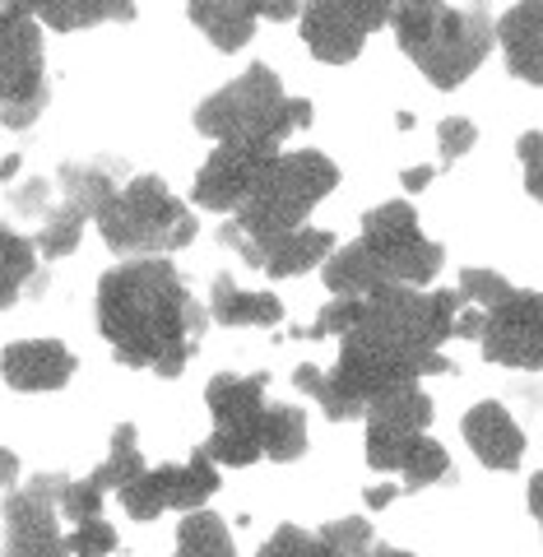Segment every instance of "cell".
Returning a JSON list of instances; mask_svg holds the SVG:
<instances>
[{"instance_id":"cell-1","label":"cell","mask_w":543,"mask_h":557,"mask_svg":"<svg viewBox=\"0 0 543 557\" xmlns=\"http://www.w3.org/2000/svg\"><path fill=\"white\" fill-rule=\"evenodd\" d=\"M460 293H418V288H377L367 298H335L307 339H340V362L330 372L303 368L293 372V386L311 395L325 418L348 423L362 418L372 399L395 386H418L428 372H451L442 344L451 339V321L460 317Z\"/></svg>"},{"instance_id":"cell-2","label":"cell","mask_w":543,"mask_h":557,"mask_svg":"<svg viewBox=\"0 0 543 557\" xmlns=\"http://www.w3.org/2000/svg\"><path fill=\"white\" fill-rule=\"evenodd\" d=\"M98 325L126 368L182 376L209 325V311L190 298L186 278L168 260H126L98 284Z\"/></svg>"},{"instance_id":"cell-3","label":"cell","mask_w":543,"mask_h":557,"mask_svg":"<svg viewBox=\"0 0 543 557\" xmlns=\"http://www.w3.org/2000/svg\"><path fill=\"white\" fill-rule=\"evenodd\" d=\"M442 242L423 237L414 205L391 200L362 219L354 247L325 260V288L335 298H367L377 288H423L442 270Z\"/></svg>"},{"instance_id":"cell-4","label":"cell","mask_w":543,"mask_h":557,"mask_svg":"<svg viewBox=\"0 0 543 557\" xmlns=\"http://www.w3.org/2000/svg\"><path fill=\"white\" fill-rule=\"evenodd\" d=\"M335 186H340V168L330 163L325 153H317V149L274 153L270 168L260 172V182L251 186V196L237 205V219L223 223L219 242L233 247L247 265H260L270 242L297 233V223Z\"/></svg>"},{"instance_id":"cell-5","label":"cell","mask_w":543,"mask_h":557,"mask_svg":"<svg viewBox=\"0 0 543 557\" xmlns=\"http://www.w3.org/2000/svg\"><path fill=\"white\" fill-rule=\"evenodd\" d=\"M391 28L399 47L436 89H460L493 51V14L488 10H451V5H399L391 10Z\"/></svg>"},{"instance_id":"cell-6","label":"cell","mask_w":543,"mask_h":557,"mask_svg":"<svg viewBox=\"0 0 543 557\" xmlns=\"http://www.w3.org/2000/svg\"><path fill=\"white\" fill-rule=\"evenodd\" d=\"M200 135L219 139V145H284L293 131L311 126V102L284 98V84L270 65H251L237 75L227 89L200 102L196 112Z\"/></svg>"},{"instance_id":"cell-7","label":"cell","mask_w":543,"mask_h":557,"mask_svg":"<svg viewBox=\"0 0 543 557\" xmlns=\"http://www.w3.org/2000/svg\"><path fill=\"white\" fill-rule=\"evenodd\" d=\"M98 228L102 242L116 256L131 260H149V256H168L196 242V214L172 196L159 177H135L131 186H116V196L98 209Z\"/></svg>"},{"instance_id":"cell-8","label":"cell","mask_w":543,"mask_h":557,"mask_svg":"<svg viewBox=\"0 0 543 557\" xmlns=\"http://www.w3.org/2000/svg\"><path fill=\"white\" fill-rule=\"evenodd\" d=\"M205 399L214 413V437L200 446L209 465L242 469L266 456V376H214Z\"/></svg>"},{"instance_id":"cell-9","label":"cell","mask_w":543,"mask_h":557,"mask_svg":"<svg viewBox=\"0 0 543 557\" xmlns=\"http://www.w3.org/2000/svg\"><path fill=\"white\" fill-rule=\"evenodd\" d=\"M47 108L42 79V38L38 20L24 5L0 10V121L10 131H24Z\"/></svg>"},{"instance_id":"cell-10","label":"cell","mask_w":543,"mask_h":557,"mask_svg":"<svg viewBox=\"0 0 543 557\" xmlns=\"http://www.w3.org/2000/svg\"><path fill=\"white\" fill-rule=\"evenodd\" d=\"M219 493V465H209L200 450L186 465H159L135 474L121 487V502L135 520H159L163 511H200L209 497Z\"/></svg>"},{"instance_id":"cell-11","label":"cell","mask_w":543,"mask_h":557,"mask_svg":"<svg viewBox=\"0 0 543 557\" xmlns=\"http://www.w3.org/2000/svg\"><path fill=\"white\" fill-rule=\"evenodd\" d=\"M274 153V145H219L196 177V205L214 214H237V205L251 196Z\"/></svg>"},{"instance_id":"cell-12","label":"cell","mask_w":543,"mask_h":557,"mask_svg":"<svg viewBox=\"0 0 543 557\" xmlns=\"http://www.w3.org/2000/svg\"><path fill=\"white\" fill-rule=\"evenodd\" d=\"M381 24H391V10H381V5H311V10H303V38L311 47V57L325 65L354 61L362 42L372 38Z\"/></svg>"},{"instance_id":"cell-13","label":"cell","mask_w":543,"mask_h":557,"mask_svg":"<svg viewBox=\"0 0 543 557\" xmlns=\"http://www.w3.org/2000/svg\"><path fill=\"white\" fill-rule=\"evenodd\" d=\"M483 358L502 362V368L534 372L539 368V293H511L502 307L483 311Z\"/></svg>"},{"instance_id":"cell-14","label":"cell","mask_w":543,"mask_h":557,"mask_svg":"<svg viewBox=\"0 0 543 557\" xmlns=\"http://www.w3.org/2000/svg\"><path fill=\"white\" fill-rule=\"evenodd\" d=\"M5 557H65L57 502L42 497L33 483L5 502Z\"/></svg>"},{"instance_id":"cell-15","label":"cell","mask_w":543,"mask_h":557,"mask_svg":"<svg viewBox=\"0 0 543 557\" xmlns=\"http://www.w3.org/2000/svg\"><path fill=\"white\" fill-rule=\"evenodd\" d=\"M0 372L14 391H61L70 376H75V354L57 339H24V344H10L0 354Z\"/></svg>"},{"instance_id":"cell-16","label":"cell","mask_w":543,"mask_h":557,"mask_svg":"<svg viewBox=\"0 0 543 557\" xmlns=\"http://www.w3.org/2000/svg\"><path fill=\"white\" fill-rule=\"evenodd\" d=\"M465 442L474 446V456L488 469H516L525 456V432L516 428V418L493 399H483L465 413Z\"/></svg>"},{"instance_id":"cell-17","label":"cell","mask_w":543,"mask_h":557,"mask_svg":"<svg viewBox=\"0 0 543 557\" xmlns=\"http://www.w3.org/2000/svg\"><path fill=\"white\" fill-rule=\"evenodd\" d=\"M330 251H335V237H330V233H321V228H297L288 237L270 242L266 256H260V270H266L270 278H293V274L317 270L321 260H330Z\"/></svg>"},{"instance_id":"cell-18","label":"cell","mask_w":543,"mask_h":557,"mask_svg":"<svg viewBox=\"0 0 543 557\" xmlns=\"http://www.w3.org/2000/svg\"><path fill=\"white\" fill-rule=\"evenodd\" d=\"M539 0H525V5H516L506 20L493 28V38H502L506 47V61H511V70L520 79L539 84Z\"/></svg>"},{"instance_id":"cell-19","label":"cell","mask_w":543,"mask_h":557,"mask_svg":"<svg viewBox=\"0 0 543 557\" xmlns=\"http://www.w3.org/2000/svg\"><path fill=\"white\" fill-rule=\"evenodd\" d=\"M219 325H279L284 321V307L270 293H247L237 288L227 274L214 278V302H209Z\"/></svg>"},{"instance_id":"cell-20","label":"cell","mask_w":543,"mask_h":557,"mask_svg":"<svg viewBox=\"0 0 543 557\" xmlns=\"http://www.w3.org/2000/svg\"><path fill=\"white\" fill-rule=\"evenodd\" d=\"M362 418H367V428H381V432H428L432 399L418 386H395L381 399H372Z\"/></svg>"},{"instance_id":"cell-21","label":"cell","mask_w":543,"mask_h":557,"mask_svg":"<svg viewBox=\"0 0 543 557\" xmlns=\"http://www.w3.org/2000/svg\"><path fill=\"white\" fill-rule=\"evenodd\" d=\"M190 20L205 28V38L219 51H242L256 33L260 14H256V5H190Z\"/></svg>"},{"instance_id":"cell-22","label":"cell","mask_w":543,"mask_h":557,"mask_svg":"<svg viewBox=\"0 0 543 557\" xmlns=\"http://www.w3.org/2000/svg\"><path fill=\"white\" fill-rule=\"evenodd\" d=\"M112 172H116V163H108V168H98V163H70V168H61L65 205H75L84 219H94L98 209L116 196Z\"/></svg>"},{"instance_id":"cell-23","label":"cell","mask_w":543,"mask_h":557,"mask_svg":"<svg viewBox=\"0 0 543 557\" xmlns=\"http://www.w3.org/2000/svg\"><path fill=\"white\" fill-rule=\"evenodd\" d=\"M38 270H42V260H38V251H33V242L10 233L5 223H0V307H10L14 298H20Z\"/></svg>"},{"instance_id":"cell-24","label":"cell","mask_w":543,"mask_h":557,"mask_svg":"<svg viewBox=\"0 0 543 557\" xmlns=\"http://www.w3.org/2000/svg\"><path fill=\"white\" fill-rule=\"evenodd\" d=\"M135 474H145V460H139V437H135V428L131 423H121L112 432V450H108V460H102L89 483L98 487V493H108V487H126Z\"/></svg>"},{"instance_id":"cell-25","label":"cell","mask_w":543,"mask_h":557,"mask_svg":"<svg viewBox=\"0 0 543 557\" xmlns=\"http://www.w3.org/2000/svg\"><path fill=\"white\" fill-rule=\"evenodd\" d=\"M177 557H237L233 553V534L219 516L209 511H190L177 530Z\"/></svg>"},{"instance_id":"cell-26","label":"cell","mask_w":543,"mask_h":557,"mask_svg":"<svg viewBox=\"0 0 543 557\" xmlns=\"http://www.w3.org/2000/svg\"><path fill=\"white\" fill-rule=\"evenodd\" d=\"M307 450V413L288 405L266 409V456L270 460H297Z\"/></svg>"},{"instance_id":"cell-27","label":"cell","mask_w":543,"mask_h":557,"mask_svg":"<svg viewBox=\"0 0 543 557\" xmlns=\"http://www.w3.org/2000/svg\"><path fill=\"white\" fill-rule=\"evenodd\" d=\"M84 219L75 205H61V209H47V223H42V233L33 237V251L42 256V265L47 260H61L79 247V233H84Z\"/></svg>"},{"instance_id":"cell-28","label":"cell","mask_w":543,"mask_h":557,"mask_svg":"<svg viewBox=\"0 0 543 557\" xmlns=\"http://www.w3.org/2000/svg\"><path fill=\"white\" fill-rule=\"evenodd\" d=\"M399 474H405V487H414V493H418V487H432L436 479L451 474V456L442 450V442H432L423 432V437H414L405 465H399Z\"/></svg>"},{"instance_id":"cell-29","label":"cell","mask_w":543,"mask_h":557,"mask_svg":"<svg viewBox=\"0 0 543 557\" xmlns=\"http://www.w3.org/2000/svg\"><path fill=\"white\" fill-rule=\"evenodd\" d=\"M260 557H340V553L330 548L321 534H307V530H297V525H284V530H274L266 539Z\"/></svg>"},{"instance_id":"cell-30","label":"cell","mask_w":543,"mask_h":557,"mask_svg":"<svg viewBox=\"0 0 543 557\" xmlns=\"http://www.w3.org/2000/svg\"><path fill=\"white\" fill-rule=\"evenodd\" d=\"M511 284H506L502 274H493V270H465L460 274V298H465V307H479V311H493V307H502L506 298H511Z\"/></svg>"},{"instance_id":"cell-31","label":"cell","mask_w":543,"mask_h":557,"mask_svg":"<svg viewBox=\"0 0 543 557\" xmlns=\"http://www.w3.org/2000/svg\"><path fill=\"white\" fill-rule=\"evenodd\" d=\"M38 24H51V28H89V24H108V20H135L131 5H89V10H33Z\"/></svg>"},{"instance_id":"cell-32","label":"cell","mask_w":543,"mask_h":557,"mask_svg":"<svg viewBox=\"0 0 543 557\" xmlns=\"http://www.w3.org/2000/svg\"><path fill=\"white\" fill-rule=\"evenodd\" d=\"M112 548H116V530L102 516L79 520V525L65 534V553L70 557H108Z\"/></svg>"},{"instance_id":"cell-33","label":"cell","mask_w":543,"mask_h":557,"mask_svg":"<svg viewBox=\"0 0 543 557\" xmlns=\"http://www.w3.org/2000/svg\"><path fill=\"white\" fill-rule=\"evenodd\" d=\"M321 539L340 557H362L367 548H372V525H367L362 516H344V520H330V525L321 530Z\"/></svg>"},{"instance_id":"cell-34","label":"cell","mask_w":543,"mask_h":557,"mask_svg":"<svg viewBox=\"0 0 543 557\" xmlns=\"http://www.w3.org/2000/svg\"><path fill=\"white\" fill-rule=\"evenodd\" d=\"M57 511L65 516V520H94V516H102V493L98 487L84 479V483H75V479H65V487H61V497H57Z\"/></svg>"},{"instance_id":"cell-35","label":"cell","mask_w":543,"mask_h":557,"mask_svg":"<svg viewBox=\"0 0 543 557\" xmlns=\"http://www.w3.org/2000/svg\"><path fill=\"white\" fill-rule=\"evenodd\" d=\"M436 139H442V163H455L474 149L479 131H474V121H465V116H446L442 126H436Z\"/></svg>"},{"instance_id":"cell-36","label":"cell","mask_w":543,"mask_h":557,"mask_svg":"<svg viewBox=\"0 0 543 557\" xmlns=\"http://www.w3.org/2000/svg\"><path fill=\"white\" fill-rule=\"evenodd\" d=\"M47 182H38V177H33V182H24V186H14L10 190V200H14V209H20V214H42L47 219Z\"/></svg>"},{"instance_id":"cell-37","label":"cell","mask_w":543,"mask_h":557,"mask_svg":"<svg viewBox=\"0 0 543 557\" xmlns=\"http://www.w3.org/2000/svg\"><path fill=\"white\" fill-rule=\"evenodd\" d=\"M520 159H525V186H530V196H539V135L520 139Z\"/></svg>"},{"instance_id":"cell-38","label":"cell","mask_w":543,"mask_h":557,"mask_svg":"<svg viewBox=\"0 0 543 557\" xmlns=\"http://www.w3.org/2000/svg\"><path fill=\"white\" fill-rule=\"evenodd\" d=\"M20 483V456L14 450H0V487Z\"/></svg>"},{"instance_id":"cell-39","label":"cell","mask_w":543,"mask_h":557,"mask_svg":"<svg viewBox=\"0 0 543 557\" xmlns=\"http://www.w3.org/2000/svg\"><path fill=\"white\" fill-rule=\"evenodd\" d=\"M395 497H399V483H391V487H372V493H367V507L381 511V507H391Z\"/></svg>"},{"instance_id":"cell-40","label":"cell","mask_w":543,"mask_h":557,"mask_svg":"<svg viewBox=\"0 0 543 557\" xmlns=\"http://www.w3.org/2000/svg\"><path fill=\"white\" fill-rule=\"evenodd\" d=\"M432 177H436V168H428V163H423V168H409V172H405V177H399V182H405L409 190H423Z\"/></svg>"},{"instance_id":"cell-41","label":"cell","mask_w":543,"mask_h":557,"mask_svg":"<svg viewBox=\"0 0 543 557\" xmlns=\"http://www.w3.org/2000/svg\"><path fill=\"white\" fill-rule=\"evenodd\" d=\"M14 172H20V153H10V159H5V163H0V182H10V177H14Z\"/></svg>"},{"instance_id":"cell-42","label":"cell","mask_w":543,"mask_h":557,"mask_svg":"<svg viewBox=\"0 0 543 557\" xmlns=\"http://www.w3.org/2000/svg\"><path fill=\"white\" fill-rule=\"evenodd\" d=\"M362 557H414V553H399V548H377V544H372V548H367Z\"/></svg>"}]
</instances>
